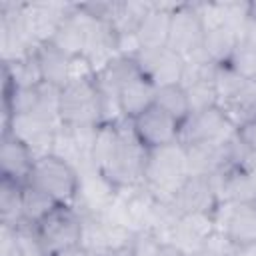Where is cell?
<instances>
[{
    "label": "cell",
    "instance_id": "f546056e",
    "mask_svg": "<svg viewBox=\"0 0 256 256\" xmlns=\"http://www.w3.org/2000/svg\"><path fill=\"white\" fill-rule=\"evenodd\" d=\"M222 108L228 114V118L234 122L236 128L240 124L256 118V80H250L244 86V90L234 100H230L228 104H224Z\"/></svg>",
    "mask_w": 256,
    "mask_h": 256
},
{
    "label": "cell",
    "instance_id": "7a4b0ae2",
    "mask_svg": "<svg viewBox=\"0 0 256 256\" xmlns=\"http://www.w3.org/2000/svg\"><path fill=\"white\" fill-rule=\"evenodd\" d=\"M60 124L100 126L104 124V102L94 78L72 80L60 90Z\"/></svg>",
    "mask_w": 256,
    "mask_h": 256
},
{
    "label": "cell",
    "instance_id": "d4e9b609",
    "mask_svg": "<svg viewBox=\"0 0 256 256\" xmlns=\"http://www.w3.org/2000/svg\"><path fill=\"white\" fill-rule=\"evenodd\" d=\"M238 40H240V36L234 28H230L226 24H220V26H214V28L206 30L202 48L214 64H224L232 58V54L238 46Z\"/></svg>",
    "mask_w": 256,
    "mask_h": 256
},
{
    "label": "cell",
    "instance_id": "d6986e66",
    "mask_svg": "<svg viewBox=\"0 0 256 256\" xmlns=\"http://www.w3.org/2000/svg\"><path fill=\"white\" fill-rule=\"evenodd\" d=\"M176 4L178 2H152V8L148 10V14L142 18L140 26L134 32L142 50L162 48L168 44V32Z\"/></svg>",
    "mask_w": 256,
    "mask_h": 256
},
{
    "label": "cell",
    "instance_id": "3957f363",
    "mask_svg": "<svg viewBox=\"0 0 256 256\" xmlns=\"http://www.w3.org/2000/svg\"><path fill=\"white\" fill-rule=\"evenodd\" d=\"M118 128H120V140L104 174L116 188L140 186L144 184L148 148H144L140 140L134 136L130 120H120Z\"/></svg>",
    "mask_w": 256,
    "mask_h": 256
},
{
    "label": "cell",
    "instance_id": "44dd1931",
    "mask_svg": "<svg viewBox=\"0 0 256 256\" xmlns=\"http://www.w3.org/2000/svg\"><path fill=\"white\" fill-rule=\"evenodd\" d=\"M38 66H40V74L42 80L50 86L56 88H64L70 82V64L72 58L68 54H64L62 50H58L52 42H44L40 46H36L34 50Z\"/></svg>",
    "mask_w": 256,
    "mask_h": 256
},
{
    "label": "cell",
    "instance_id": "277c9868",
    "mask_svg": "<svg viewBox=\"0 0 256 256\" xmlns=\"http://www.w3.org/2000/svg\"><path fill=\"white\" fill-rule=\"evenodd\" d=\"M28 182L40 186L58 204L72 206L76 200V194H78L80 176L72 164H68L66 160H62L54 154H48V156H42L36 160Z\"/></svg>",
    "mask_w": 256,
    "mask_h": 256
},
{
    "label": "cell",
    "instance_id": "74e56055",
    "mask_svg": "<svg viewBox=\"0 0 256 256\" xmlns=\"http://www.w3.org/2000/svg\"><path fill=\"white\" fill-rule=\"evenodd\" d=\"M90 256H130V254H128V250H110V248H106V250H94V252H90Z\"/></svg>",
    "mask_w": 256,
    "mask_h": 256
},
{
    "label": "cell",
    "instance_id": "cb8c5ba5",
    "mask_svg": "<svg viewBox=\"0 0 256 256\" xmlns=\"http://www.w3.org/2000/svg\"><path fill=\"white\" fill-rule=\"evenodd\" d=\"M150 8L152 2H134V0L112 2L108 22L116 30V34H134Z\"/></svg>",
    "mask_w": 256,
    "mask_h": 256
},
{
    "label": "cell",
    "instance_id": "7c38bea8",
    "mask_svg": "<svg viewBox=\"0 0 256 256\" xmlns=\"http://www.w3.org/2000/svg\"><path fill=\"white\" fill-rule=\"evenodd\" d=\"M134 136L140 140V144L148 150L168 146L178 142L180 138V122L174 120L168 112H164L160 106L152 104L142 114H138L134 120H130Z\"/></svg>",
    "mask_w": 256,
    "mask_h": 256
},
{
    "label": "cell",
    "instance_id": "9c48e42d",
    "mask_svg": "<svg viewBox=\"0 0 256 256\" xmlns=\"http://www.w3.org/2000/svg\"><path fill=\"white\" fill-rule=\"evenodd\" d=\"M212 218L216 230H222L238 248L256 244V204L220 202Z\"/></svg>",
    "mask_w": 256,
    "mask_h": 256
},
{
    "label": "cell",
    "instance_id": "e0dca14e",
    "mask_svg": "<svg viewBox=\"0 0 256 256\" xmlns=\"http://www.w3.org/2000/svg\"><path fill=\"white\" fill-rule=\"evenodd\" d=\"M216 230L212 214H186L174 224L166 244H174L188 256H196L204 238Z\"/></svg>",
    "mask_w": 256,
    "mask_h": 256
},
{
    "label": "cell",
    "instance_id": "836d02e7",
    "mask_svg": "<svg viewBox=\"0 0 256 256\" xmlns=\"http://www.w3.org/2000/svg\"><path fill=\"white\" fill-rule=\"evenodd\" d=\"M244 78L248 80H256V50L254 48H248V46H242L238 44L232 58L228 60Z\"/></svg>",
    "mask_w": 256,
    "mask_h": 256
},
{
    "label": "cell",
    "instance_id": "ffe728a7",
    "mask_svg": "<svg viewBox=\"0 0 256 256\" xmlns=\"http://www.w3.org/2000/svg\"><path fill=\"white\" fill-rule=\"evenodd\" d=\"M50 42L58 50L68 54L70 58L84 54V48H86V14L80 10L78 4L70 6V12L60 22V26L56 28Z\"/></svg>",
    "mask_w": 256,
    "mask_h": 256
},
{
    "label": "cell",
    "instance_id": "6da1fadb",
    "mask_svg": "<svg viewBox=\"0 0 256 256\" xmlns=\"http://www.w3.org/2000/svg\"><path fill=\"white\" fill-rule=\"evenodd\" d=\"M188 178L186 148L180 142L148 150L144 168V186L160 200L172 202L178 188Z\"/></svg>",
    "mask_w": 256,
    "mask_h": 256
},
{
    "label": "cell",
    "instance_id": "5b68a950",
    "mask_svg": "<svg viewBox=\"0 0 256 256\" xmlns=\"http://www.w3.org/2000/svg\"><path fill=\"white\" fill-rule=\"evenodd\" d=\"M46 256L78 246L82 236V216L74 206H56L40 224L34 226Z\"/></svg>",
    "mask_w": 256,
    "mask_h": 256
},
{
    "label": "cell",
    "instance_id": "1f68e13d",
    "mask_svg": "<svg viewBox=\"0 0 256 256\" xmlns=\"http://www.w3.org/2000/svg\"><path fill=\"white\" fill-rule=\"evenodd\" d=\"M162 244L164 242L160 240V236L156 232L142 228V230L134 232L130 246H128V254L130 256H158Z\"/></svg>",
    "mask_w": 256,
    "mask_h": 256
},
{
    "label": "cell",
    "instance_id": "7402d4cb",
    "mask_svg": "<svg viewBox=\"0 0 256 256\" xmlns=\"http://www.w3.org/2000/svg\"><path fill=\"white\" fill-rule=\"evenodd\" d=\"M154 98H156V86H152L138 72L122 86V90L118 94V106H120L122 118L134 120L138 114H142L146 108H150L154 104Z\"/></svg>",
    "mask_w": 256,
    "mask_h": 256
},
{
    "label": "cell",
    "instance_id": "f35d334b",
    "mask_svg": "<svg viewBox=\"0 0 256 256\" xmlns=\"http://www.w3.org/2000/svg\"><path fill=\"white\" fill-rule=\"evenodd\" d=\"M234 256H256V244L246 246V248H238V252Z\"/></svg>",
    "mask_w": 256,
    "mask_h": 256
},
{
    "label": "cell",
    "instance_id": "d6a6232c",
    "mask_svg": "<svg viewBox=\"0 0 256 256\" xmlns=\"http://www.w3.org/2000/svg\"><path fill=\"white\" fill-rule=\"evenodd\" d=\"M236 252H238V246L222 230H214L204 238L196 256H234Z\"/></svg>",
    "mask_w": 256,
    "mask_h": 256
},
{
    "label": "cell",
    "instance_id": "2e32d148",
    "mask_svg": "<svg viewBox=\"0 0 256 256\" xmlns=\"http://www.w3.org/2000/svg\"><path fill=\"white\" fill-rule=\"evenodd\" d=\"M36 164L34 154L30 148L14 138L8 132H2V142H0V172L2 178L14 180L18 184H26L30 180L32 168Z\"/></svg>",
    "mask_w": 256,
    "mask_h": 256
},
{
    "label": "cell",
    "instance_id": "603a6c76",
    "mask_svg": "<svg viewBox=\"0 0 256 256\" xmlns=\"http://www.w3.org/2000/svg\"><path fill=\"white\" fill-rule=\"evenodd\" d=\"M56 206H60L48 192H44L40 186L26 182L22 184V218L24 224L36 226L40 224Z\"/></svg>",
    "mask_w": 256,
    "mask_h": 256
},
{
    "label": "cell",
    "instance_id": "d590c367",
    "mask_svg": "<svg viewBox=\"0 0 256 256\" xmlns=\"http://www.w3.org/2000/svg\"><path fill=\"white\" fill-rule=\"evenodd\" d=\"M56 256H90V252L78 244V246H72V248H66V250L58 252Z\"/></svg>",
    "mask_w": 256,
    "mask_h": 256
},
{
    "label": "cell",
    "instance_id": "f1b7e54d",
    "mask_svg": "<svg viewBox=\"0 0 256 256\" xmlns=\"http://www.w3.org/2000/svg\"><path fill=\"white\" fill-rule=\"evenodd\" d=\"M118 140H120V128L118 124H100L98 130H96V140H94V146H92V162L98 170H106L114 152H116V146H118Z\"/></svg>",
    "mask_w": 256,
    "mask_h": 256
},
{
    "label": "cell",
    "instance_id": "30bf717a",
    "mask_svg": "<svg viewBox=\"0 0 256 256\" xmlns=\"http://www.w3.org/2000/svg\"><path fill=\"white\" fill-rule=\"evenodd\" d=\"M56 128V122L44 120L34 114H16L2 120V132H8L20 142H24L36 160L52 154Z\"/></svg>",
    "mask_w": 256,
    "mask_h": 256
},
{
    "label": "cell",
    "instance_id": "8fae6325",
    "mask_svg": "<svg viewBox=\"0 0 256 256\" xmlns=\"http://www.w3.org/2000/svg\"><path fill=\"white\" fill-rule=\"evenodd\" d=\"M134 64L142 78H146L152 86L160 88L168 84H180L186 60L168 46H162L140 50L134 56Z\"/></svg>",
    "mask_w": 256,
    "mask_h": 256
},
{
    "label": "cell",
    "instance_id": "8992f818",
    "mask_svg": "<svg viewBox=\"0 0 256 256\" xmlns=\"http://www.w3.org/2000/svg\"><path fill=\"white\" fill-rule=\"evenodd\" d=\"M204 34L206 28L196 8V2H178L172 12L166 46L186 60L204 46Z\"/></svg>",
    "mask_w": 256,
    "mask_h": 256
},
{
    "label": "cell",
    "instance_id": "83f0119b",
    "mask_svg": "<svg viewBox=\"0 0 256 256\" xmlns=\"http://www.w3.org/2000/svg\"><path fill=\"white\" fill-rule=\"evenodd\" d=\"M214 88H216V94H218V102L220 106L228 104L230 100H234L242 90L244 86L250 82L248 78H244L230 62H224V64H216V70H214Z\"/></svg>",
    "mask_w": 256,
    "mask_h": 256
},
{
    "label": "cell",
    "instance_id": "52a82bcc",
    "mask_svg": "<svg viewBox=\"0 0 256 256\" xmlns=\"http://www.w3.org/2000/svg\"><path fill=\"white\" fill-rule=\"evenodd\" d=\"M78 176H80V184L72 206L80 212V216H100L116 198L118 188L106 178L102 170L94 166V162L80 166Z\"/></svg>",
    "mask_w": 256,
    "mask_h": 256
},
{
    "label": "cell",
    "instance_id": "e575fe53",
    "mask_svg": "<svg viewBox=\"0 0 256 256\" xmlns=\"http://www.w3.org/2000/svg\"><path fill=\"white\" fill-rule=\"evenodd\" d=\"M236 136H238V140H240L248 150L256 152V118H252V120L240 124V126L236 128Z\"/></svg>",
    "mask_w": 256,
    "mask_h": 256
},
{
    "label": "cell",
    "instance_id": "ac0fdd59",
    "mask_svg": "<svg viewBox=\"0 0 256 256\" xmlns=\"http://www.w3.org/2000/svg\"><path fill=\"white\" fill-rule=\"evenodd\" d=\"M218 202H250L256 204V170L230 166L212 176Z\"/></svg>",
    "mask_w": 256,
    "mask_h": 256
},
{
    "label": "cell",
    "instance_id": "4dcf8cb0",
    "mask_svg": "<svg viewBox=\"0 0 256 256\" xmlns=\"http://www.w3.org/2000/svg\"><path fill=\"white\" fill-rule=\"evenodd\" d=\"M184 88H186L188 102H190V114H196V112H202V110L220 106L212 78H208V80H196V82H192V84H188Z\"/></svg>",
    "mask_w": 256,
    "mask_h": 256
},
{
    "label": "cell",
    "instance_id": "9a60e30c",
    "mask_svg": "<svg viewBox=\"0 0 256 256\" xmlns=\"http://www.w3.org/2000/svg\"><path fill=\"white\" fill-rule=\"evenodd\" d=\"M234 138V136H232ZM196 142L186 148L188 176H216L232 166L230 142Z\"/></svg>",
    "mask_w": 256,
    "mask_h": 256
},
{
    "label": "cell",
    "instance_id": "5bb4252c",
    "mask_svg": "<svg viewBox=\"0 0 256 256\" xmlns=\"http://www.w3.org/2000/svg\"><path fill=\"white\" fill-rule=\"evenodd\" d=\"M72 4L60 2H22V16L28 36L36 46L50 42Z\"/></svg>",
    "mask_w": 256,
    "mask_h": 256
},
{
    "label": "cell",
    "instance_id": "484cf974",
    "mask_svg": "<svg viewBox=\"0 0 256 256\" xmlns=\"http://www.w3.org/2000/svg\"><path fill=\"white\" fill-rule=\"evenodd\" d=\"M154 104L160 106L164 112H168L180 124H184L190 116V102H188L186 88L182 84H168V86L156 88Z\"/></svg>",
    "mask_w": 256,
    "mask_h": 256
},
{
    "label": "cell",
    "instance_id": "8d00e7d4",
    "mask_svg": "<svg viewBox=\"0 0 256 256\" xmlns=\"http://www.w3.org/2000/svg\"><path fill=\"white\" fill-rule=\"evenodd\" d=\"M158 256H188V254H184L182 250H178L174 244H162Z\"/></svg>",
    "mask_w": 256,
    "mask_h": 256
},
{
    "label": "cell",
    "instance_id": "4fadbf2b",
    "mask_svg": "<svg viewBox=\"0 0 256 256\" xmlns=\"http://www.w3.org/2000/svg\"><path fill=\"white\" fill-rule=\"evenodd\" d=\"M218 194L212 176H188L172 198V206L180 216L186 214H214Z\"/></svg>",
    "mask_w": 256,
    "mask_h": 256
},
{
    "label": "cell",
    "instance_id": "ba28073f",
    "mask_svg": "<svg viewBox=\"0 0 256 256\" xmlns=\"http://www.w3.org/2000/svg\"><path fill=\"white\" fill-rule=\"evenodd\" d=\"M236 134L234 122L228 118L222 106H214L196 114H190L188 120L180 126L178 142L190 146L196 142H228Z\"/></svg>",
    "mask_w": 256,
    "mask_h": 256
},
{
    "label": "cell",
    "instance_id": "4316f807",
    "mask_svg": "<svg viewBox=\"0 0 256 256\" xmlns=\"http://www.w3.org/2000/svg\"><path fill=\"white\" fill-rule=\"evenodd\" d=\"M0 224L20 226L22 218V184L2 178L0 182Z\"/></svg>",
    "mask_w": 256,
    "mask_h": 256
}]
</instances>
